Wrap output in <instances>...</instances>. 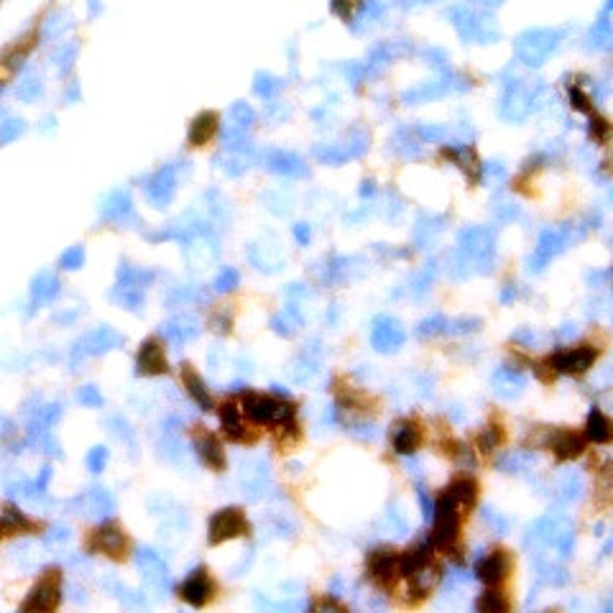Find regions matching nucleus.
Segmentation results:
<instances>
[{
	"mask_svg": "<svg viewBox=\"0 0 613 613\" xmlns=\"http://www.w3.org/2000/svg\"><path fill=\"white\" fill-rule=\"evenodd\" d=\"M105 460H107L105 447H95V450L87 455V465H90L92 473H100V470H102V465H105Z\"/></svg>",
	"mask_w": 613,
	"mask_h": 613,
	"instance_id": "22",
	"label": "nucleus"
},
{
	"mask_svg": "<svg viewBox=\"0 0 613 613\" xmlns=\"http://www.w3.org/2000/svg\"><path fill=\"white\" fill-rule=\"evenodd\" d=\"M368 567H371V577H373L375 582H381V585H391L394 577L401 573V570H398V557L394 552H386V550L373 552Z\"/></svg>",
	"mask_w": 613,
	"mask_h": 613,
	"instance_id": "6",
	"label": "nucleus"
},
{
	"mask_svg": "<svg viewBox=\"0 0 613 613\" xmlns=\"http://www.w3.org/2000/svg\"><path fill=\"white\" fill-rule=\"evenodd\" d=\"M187 373V386H189V394L194 396V401H197L202 409H212V401H210V394H207L205 389H202V381H199L197 375L192 373V371H184Z\"/></svg>",
	"mask_w": 613,
	"mask_h": 613,
	"instance_id": "17",
	"label": "nucleus"
},
{
	"mask_svg": "<svg viewBox=\"0 0 613 613\" xmlns=\"http://www.w3.org/2000/svg\"><path fill=\"white\" fill-rule=\"evenodd\" d=\"M56 603H59V582H56V577H49L31 593V598L26 600V608L52 611V608H56Z\"/></svg>",
	"mask_w": 613,
	"mask_h": 613,
	"instance_id": "10",
	"label": "nucleus"
},
{
	"mask_svg": "<svg viewBox=\"0 0 613 613\" xmlns=\"http://www.w3.org/2000/svg\"><path fill=\"white\" fill-rule=\"evenodd\" d=\"M220 419H222V427L228 432V437L233 440H243L245 432H243V421H240V412H238L233 404H225L220 412Z\"/></svg>",
	"mask_w": 613,
	"mask_h": 613,
	"instance_id": "16",
	"label": "nucleus"
},
{
	"mask_svg": "<svg viewBox=\"0 0 613 613\" xmlns=\"http://www.w3.org/2000/svg\"><path fill=\"white\" fill-rule=\"evenodd\" d=\"M501 442H504V432L498 427H486L481 435H478V447H481V452H493Z\"/></svg>",
	"mask_w": 613,
	"mask_h": 613,
	"instance_id": "19",
	"label": "nucleus"
},
{
	"mask_svg": "<svg viewBox=\"0 0 613 613\" xmlns=\"http://www.w3.org/2000/svg\"><path fill=\"white\" fill-rule=\"evenodd\" d=\"M506 573H509V557H506L504 550L490 552L488 557H483L481 565H478V577L483 582H488V585H498L506 577Z\"/></svg>",
	"mask_w": 613,
	"mask_h": 613,
	"instance_id": "7",
	"label": "nucleus"
},
{
	"mask_svg": "<svg viewBox=\"0 0 613 613\" xmlns=\"http://www.w3.org/2000/svg\"><path fill=\"white\" fill-rule=\"evenodd\" d=\"M210 593H212V585H210V580H207L205 575H194V577H189L182 588V596L187 598L192 605L207 603V600H210Z\"/></svg>",
	"mask_w": 613,
	"mask_h": 613,
	"instance_id": "11",
	"label": "nucleus"
},
{
	"mask_svg": "<svg viewBox=\"0 0 613 613\" xmlns=\"http://www.w3.org/2000/svg\"><path fill=\"white\" fill-rule=\"evenodd\" d=\"M166 371V358H164V350L156 340H148V343L141 345V352H138V373L143 375H156Z\"/></svg>",
	"mask_w": 613,
	"mask_h": 613,
	"instance_id": "8",
	"label": "nucleus"
},
{
	"mask_svg": "<svg viewBox=\"0 0 613 613\" xmlns=\"http://www.w3.org/2000/svg\"><path fill=\"white\" fill-rule=\"evenodd\" d=\"M458 501L444 493L440 501H437L435 511H432V519H435V534H432V544L437 547H447L450 542H455L460 529V511H458Z\"/></svg>",
	"mask_w": 613,
	"mask_h": 613,
	"instance_id": "1",
	"label": "nucleus"
},
{
	"mask_svg": "<svg viewBox=\"0 0 613 613\" xmlns=\"http://www.w3.org/2000/svg\"><path fill=\"white\" fill-rule=\"evenodd\" d=\"M79 401H84V404H92V406H100V404H102V398L98 396L95 386H84V389L79 391Z\"/></svg>",
	"mask_w": 613,
	"mask_h": 613,
	"instance_id": "24",
	"label": "nucleus"
},
{
	"mask_svg": "<svg viewBox=\"0 0 613 613\" xmlns=\"http://www.w3.org/2000/svg\"><path fill=\"white\" fill-rule=\"evenodd\" d=\"M243 409L245 414H248L253 421H258V424H281V427H286V421L294 417L291 406L281 404V401H274V398H266V396H253V394L245 396Z\"/></svg>",
	"mask_w": 613,
	"mask_h": 613,
	"instance_id": "2",
	"label": "nucleus"
},
{
	"mask_svg": "<svg viewBox=\"0 0 613 613\" xmlns=\"http://www.w3.org/2000/svg\"><path fill=\"white\" fill-rule=\"evenodd\" d=\"M421 442V435H419V429H417V424H401V427L396 429V435H394V447H396V452H401V455H412L417 447H419Z\"/></svg>",
	"mask_w": 613,
	"mask_h": 613,
	"instance_id": "13",
	"label": "nucleus"
},
{
	"mask_svg": "<svg viewBox=\"0 0 613 613\" xmlns=\"http://www.w3.org/2000/svg\"><path fill=\"white\" fill-rule=\"evenodd\" d=\"M212 128H215V115H210V113L199 115L197 123H194V128H192V133H189V138L194 141V143H202V141L212 133Z\"/></svg>",
	"mask_w": 613,
	"mask_h": 613,
	"instance_id": "20",
	"label": "nucleus"
},
{
	"mask_svg": "<svg viewBox=\"0 0 613 613\" xmlns=\"http://www.w3.org/2000/svg\"><path fill=\"white\" fill-rule=\"evenodd\" d=\"M447 493H450L460 506H470L475 501V483L473 481H458Z\"/></svg>",
	"mask_w": 613,
	"mask_h": 613,
	"instance_id": "18",
	"label": "nucleus"
},
{
	"mask_svg": "<svg viewBox=\"0 0 613 613\" xmlns=\"http://www.w3.org/2000/svg\"><path fill=\"white\" fill-rule=\"evenodd\" d=\"M406 340L404 327L394 317H378L371 327V343L378 352H396Z\"/></svg>",
	"mask_w": 613,
	"mask_h": 613,
	"instance_id": "4",
	"label": "nucleus"
},
{
	"mask_svg": "<svg viewBox=\"0 0 613 613\" xmlns=\"http://www.w3.org/2000/svg\"><path fill=\"white\" fill-rule=\"evenodd\" d=\"M478 608L481 611H506L509 603L498 593H483V598L478 600Z\"/></svg>",
	"mask_w": 613,
	"mask_h": 613,
	"instance_id": "21",
	"label": "nucleus"
},
{
	"mask_svg": "<svg viewBox=\"0 0 613 613\" xmlns=\"http://www.w3.org/2000/svg\"><path fill=\"white\" fill-rule=\"evenodd\" d=\"M248 531V521L243 519V513L238 509H222L210 519V542H225L233 536H240Z\"/></svg>",
	"mask_w": 613,
	"mask_h": 613,
	"instance_id": "3",
	"label": "nucleus"
},
{
	"mask_svg": "<svg viewBox=\"0 0 613 613\" xmlns=\"http://www.w3.org/2000/svg\"><path fill=\"white\" fill-rule=\"evenodd\" d=\"M588 437L593 442H608V437H611V424L608 419L603 417L600 409H593L588 417Z\"/></svg>",
	"mask_w": 613,
	"mask_h": 613,
	"instance_id": "15",
	"label": "nucleus"
},
{
	"mask_svg": "<svg viewBox=\"0 0 613 613\" xmlns=\"http://www.w3.org/2000/svg\"><path fill=\"white\" fill-rule=\"evenodd\" d=\"M593 360H596V350L582 345V348H575V350L557 352L550 363L557 368L559 373H585L593 366Z\"/></svg>",
	"mask_w": 613,
	"mask_h": 613,
	"instance_id": "5",
	"label": "nucleus"
},
{
	"mask_svg": "<svg viewBox=\"0 0 613 613\" xmlns=\"http://www.w3.org/2000/svg\"><path fill=\"white\" fill-rule=\"evenodd\" d=\"M197 450L202 455L207 465L215 467V470H220L222 467V450H220V442L215 440L212 435H199L197 437Z\"/></svg>",
	"mask_w": 613,
	"mask_h": 613,
	"instance_id": "14",
	"label": "nucleus"
},
{
	"mask_svg": "<svg viewBox=\"0 0 613 613\" xmlns=\"http://www.w3.org/2000/svg\"><path fill=\"white\" fill-rule=\"evenodd\" d=\"M552 450L557 455L559 460H570V458H577L582 452V440L573 432H559L554 440H552Z\"/></svg>",
	"mask_w": 613,
	"mask_h": 613,
	"instance_id": "12",
	"label": "nucleus"
},
{
	"mask_svg": "<svg viewBox=\"0 0 613 613\" xmlns=\"http://www.w3.org/2000/svg\"><path fill=\"white\" fill-rule=\"evenodd\" d=\"M92 547L100 552H105L110 557H123V550H125V536H123L121 529L115 527H102L95 531L92 536Z\"/></svg>",
	"mask_w": 613,
	"mask_h": 613,
	"instance_id": "9",
	"label": "nucleus"
},
{
	"mask_svg": "<svg viewBox=\"0 0 613 613\" xmlns=\"http://www.w3.org/2000/svg\"><path fill=\"white\" fill-rule=\"evenodd\" d=\"M235 281H238L235 271H230V268H228V274H222L220 279H217V291H230V289H235Z\"/></svg>",
	"mask_w": 613,
	"mask_h": 613,
	"instance_id": "25",
	"label": "nucleus"
},
{
	"mask_svg": "<svg viewBox=\"0 0 613 613\" xmlns=\"http://www.w3.org/2000/svg\"><path fill=\"white\" fill-rule=\"evenodd\" d=\"M444 325L447 322L442 320V317H435V320H424L421 322V327L417 329L421 337H427V335H437V332H444Z\"/></svg>",
	"mask_w": 613,
	"mask_h": 613,
	"instance_id": "23",
	"label": "nucleus"
}]
</instances>
